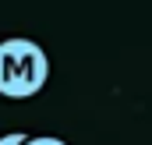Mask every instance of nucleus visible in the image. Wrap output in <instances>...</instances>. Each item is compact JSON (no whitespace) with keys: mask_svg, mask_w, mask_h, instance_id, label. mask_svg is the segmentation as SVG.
Instances as JSON below:
<instances>
[{"mask_svg":"<svg viewBox=\"0 0 152 145\" xmlns=\"http://www.w3.org/2000/svg\"><path fill=\"white\" fill-rule=\"evenodd\" d=\"M50 78V57L36 39L11 36L0 39V96L4 99H28L42 92Z\"/></svg>","mask_w":152,"mask_h":145,"instance_id":"f257e3e1","label":"nucleus"},{"mask_svg":"<svg viewBox=\"0 0 152 145\" xmlns=\"http://www.w3.org/2000/svg\"><path fill=\"white\" fill-rule=\"evenodd\" d=\"M25 145H67L64 138H53V135H39V138H28Z\"/></svg>","mask_w":152,"mask_h":145,"instance_id":"f03ea898","label":"nucleus"},{"mask_svg":"<svg viewBox=\"0 0 152 145\" xmlns=\"http://www.w3.org/2000/svg\"><path fill=\"white\" fill-rule=\"evenodd\" d=\"M28 142V135H21V131H14V135H0V145H25Z\"/></svg>","mask_w":152,"mask_h":145,"instance_id":"7ed1b4c3","label":"nucleus"}]
</instances>
